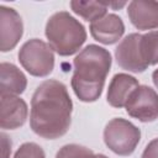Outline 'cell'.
Instances as JSON below:
<instances>
[{
	"instance_id": "obj_1",
	"label": "cell",
	"mask_w": 158,
	"mask_h": 158,
	"mask_svg": "<svg viewBox=\"0 0 158 158\" xmlns=\"http://www.w3.org/2000/svg\"><path fill=\"white\" fill-rule=\"evenodd\" d=\"M72 111L73 101L67 86L56 79L44 80L31 99L30 127L42 138H59L70 127Z\"/></svg>"
},
{
	"instance_id": "obj_2",
	"label": "cell",
	"mask_w": 158,
	"mask_h": 158,
	"mask_svg": "<svg viewBox=\"0 0 158 158\" xmlns=\"http://www.w3.org/2000/svg\"><path fill=\"white\" fill-rule=\"evenodd\" d=\"M111 63L110 52L98 44H89L77 54L70 85L80 101L94 102L101 96Z\"/></svg>"
},
{
	"instance_id": "obj_3",
	"label": "cell",
	"mask_w": 158,
	"mask_h": 158,
	"mask_svg": "<svg viewBox=\"0 0 158 158\" xmlns=\"http://www.w3.org/2000/svg\"><path fill=\"white\" fill-rule=\"evenodd\" d=\"M44 35L51 48L62 57L75 54L86 41V30L68 11L53 14L46 23Z\"/></svg>"
},
{
	"instance_id": "obj_4",
	"label": "cell",
	"mask_w": 158,
	"mask_h": 158,
	"mask_svg": "<svg viewBox=\"0 0 158 158\" xmlns=\"http://www.w3.org/2000/svg\"><path fill=\"white\" fill-rule=\"evenodd\" d=\"M104 142L106 147L117 156H130L141 141V131L131 121L115 117L104 128Z\"/></svg>"
},
{
	"instance_id": "obj_5",
	"label": "cell",
	"mask_w": 158,
	"mask_h": 158,
	"mask_svg": "<svg viewBox=\"0 0 158 158\" xmlns=\"http://www.w3.org/2000/svg\"><path fill=\"white\" fill-rule=\"evenodd\" d=\"M54 51L48 43L40 38L26 41L17 54L22 68L33 77L43 78L52 73L54 68Z\"/></svg>"
},
{
	"instance_id": "obj_6",
	"label": "cell",
	"mask_w": 158,
	"mask_h": 158,
	"mask_svg": "<svg viewBox=\"0 0 158 158\" xmlns=\"http://www.w3.org/2000/svg\"><path fill=\"white\" fill-rule=\"evenodd\" d=\"M125 109L131 117L141 122L156 121L158 118V94L148 85H139L130 95Z\"/></svg>"
},
{
	"instance_id": "obj_7",
	"label": "cell",
	"mask_w": 158,
	"mask_h": 158,
	"mask_svg": "<svg viewBox=\"0 0 158 158\" xmlns=\"http://www.w3.org/2000/svg\"><path fill=\"white\" fill-rule=\"evenodd\" d=\"M141 33L127 35L115 49V59L118 67L131 73H143L148 65L144 63L139 49Z\"/></svg>"
},
{
	"instance_id": "obj_8",
	"label": "cell",
	"mask_w": 158,
	"mask_h": 158,
	"mask_svg": "<svg viewBox=\"0 0 158 158\" xmlns=\"http://www.w3.org/2000/svg\"><path fill=\"white\" fill-rule=\"evenodd\" d=\"M23 35V23L19 12L5 5L0 6V49L12 51Z\"/></svg>"
},
{
	"instance_id": "obj_9",
	"label": "cell",
	"mask_w": 158,
	"mask_h": 158,
	"mask_svg": "<svg viewBox=\"0 0 158 158\" xmlns=\"http://www.w3.org/2000/svg\"><path fill=\"white\" fill-rule=\"evenodd\" d=\"M28 116V107L23 99L17 95H1V117L2 130H16L25 125Z\"/></svg>"
},
{
	"instance_id": "obj_10",
	"label": "cell",
	"mask_w": 158,
	"mask_h": 158,
	"mask_svg": "<svg viewBox=\"0 0 158 158\" xmlns=\"http://www.w3.org/2000/svg\"><path fill=\"white\" fill-rule=\"evenodd\" d=\"M90 33L95 41L102 44H114L125 33V23L116 14H107L102 19L90 23Z\"/></svg>"
},
{
	"instance_id": "obj_11",
	"label": "cell",
	"mask_w": 158,
	"mask_h": 158,
	"mask_svg": "<svg viewBox=\"0 0 158 158\" xmlns=\"http://www.w3.org/2000/svg\"><path fill=\"white\" fill-rule=\"evenodd\" d=\"M127 16L137 30L158 28V1L133 0L127 5Z\"/></svg>"
},
{
	"instance_id": "obj_12",
	"label": "cell",
	"mask_w": 158,
	"mask_h": 158,
	"mask_svg": "<svg viewBox=\"0 0 158 158\" xmlns=\"http://www.w3.org/2000/svg\"><path fill=\"white\" fill-rule=\"evenodd\" d=\"M138 86H139V83L135 77L126 73L115 74L110 80V84L107 88L106 100L109 105L116 109L125 107L130 95Z\"/></svg>"
},
{
	"instance_id": "obj_13",
	"label": "cell",
	"mask_w": 158,
	"mask_h": 158,
	"mask_svg": "<svg viewBox=\"0 0 158 158\" xmlns=\"http://www.w3.org/2000/svg\"><path fill=\"white\" fill-rule=\"evenodd\" d=\"M27 86V78L21 69L9 62L0 64V94L20 95Z\"/></svg>"
},
{
	"instance_id": "obj_14",
	"label": "cell",
	"mask_w": 158,
	"mask_h": 158,
	"mask_svg": "<svg viewBox=\"0 0 158 158\" xmlns=\"http://www.w3.org/2000/svg\"><path fill=\"white\" fill-rule=\"evenodd\" d=\"M70 9L73 10L74 14L84 19L85 21L94 22L96 20L102 19L105 15H107V9L109 5L107 2H101V1H83V0H73L70 1Z\"/></svg>"
},
{
	"instance_id": "obj_15",
	"label": "cell",
	"mask_w": 158,
	"mask_h": 158,
	"mask_svg": "<svg viewBox=\"0 0 158 158\" xmlns=\"http://www.w3.org/2000/svg\"><path fill=\"white\" fill-rule=\"evenodd\" d=\"M139 49L142 58L148 67L158 64V30L141 35Z\"/></svg>"
},
{
	"instance_id": "obj_16",
	"label": "cell",
	"mask_w": 158,
	"mask_h": 158,
	"mask_svg": "<svg viewBox=\"0 0 158 158\" xmlns=\"http://www.w3.org/2000/svg\"><path fill=\"white\" fill-rule=\"evenodd\" d=\"M56 158H98V154H95L88 147L70 143L59 148Z\"/></svg>"
},
{
	"instance_id": "obj_17",
	"label": "cell",
	"mask_w": 158,
	"mask_h": 158,
	"mask_svg": "<svg viewBox=\"0 0 158 158\" xmlns=\"http://www.w3.org/2000/svg\"><path fill=\"white\" fill-rule=\"evenodd\" d=\"M14 158H46V153L41 146L35 142L22 143L14 154Z\"/></svg>"
},
{
	"instance_id": "obj_18",
	"label": "cell",
	"mask_w": 158,
	"mask_h": 158,
	"mask_svg": "<svg viewBox=\"0 0 158 158\" xmlns=\"http://www.w3.org/2000/svg\"><path fill=\"white\" fill-rule=\"evenodd\" d=\"M141 158H158V138L152 139L144 147Z\"/></svg>"
},
{
	"instance_id": "obj_19",
	"label": "cell",
	"mask_w": 158,
	"mask_h": 158,
	"mask_svg": "<svg viewBox=\"0 0 158 158\" xmlns=\"http://www.w3.org/2000/svg\"><path fill=\"white\" fill-rule=\"evenodd\" d=\"M1 146H2V158H9L11 153V139L5 132H1Z\"/></svg>"
},
{
	"instance_id": "obj_20",
	"label": "cell",
	"mask_w": 158,
	"mask_h": 158,
	"mask_svg": "<svg viewBox=\"0 0 158 158\" xmlns=\"http://www.w3.org/2000/svg\"><path fill=\"white\" fill-rule=\"evenodd\" d=\"M127 2H125V1H122V2H107V5H109V7H112L114 10H117V9H121V7H123L125 5H126Z\"/></svg>"
},
{
	"instance_id": "obj_21",
	"label": "cell",
	"mask_w": 158,
	"mask_h": 158,
	"mask_svg": "<svg viewBox=\"0 0 158 158\" xmlns=\"http://www.w3.org/2000/svg\"><path fill=\"white\" fill-rule=\"evenodd\" d=\"M152 81H153L154 86L158 89V69H156V70L152 73Z\"/></svg>"
},
{
	"instance_id": "obj_22",
	"label": "cell",
	"mask_w": 158,
	"mask_h": 158,
	"mask_svg": "<svg viewBox=\"0 0 158 158\" xmlns=\"http://www.w3.org/2000/svg\"><path fill=\"white\" fill-rule=\"evenodd\" d=\"M98 158H109V157H106L105 154H101V153H99V154H98Z\"/></svg>"
}]
</instances>
